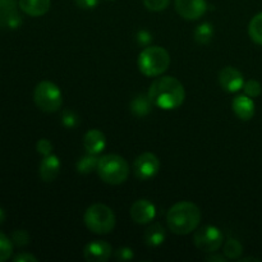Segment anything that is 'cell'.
Instances as JSON below:
<instances>
[{
    "label": "cell",
    "mask_w": 262,
    "mask_h": 262,
    "mask_svg": "<svg viewBox=\"0 0 262 262\" xmlns=\"http://www.w3.org/2000/svg\"><path fill=\"white\" fill-rule=\"evenodd\" d=\"M154 106L163 110L178 109L186 99V90L176 77L163 76L154 79L147 92Z\"/></svg>",
    "instance_id": "6da1fadb"
},
{
    "label": "cell",
    "mask_w": 262,
    "mask_h": 262,
    "mask_svg": "<svg viewBox=\"0 0 262 262\" xmlns=\"http://www.w3.org/2000/svg\"><path fill=\"white\" fill-rule=\"evenodd\" d=\"M166 223L170 232L174 234H191L201 223V210L193 202L181 201L169 209L166 214Z\"/></svg>",
    "instance_id": "7a4b0ae2"
},
{
    "label": "cell",
    "mask_w": 262,
    "mask_h": 262,
    "mask_svg": "<svg viewBox=\"0 0 262 262\" xmlns=\"http://www.w3.org/2000/svg\"><path fill=\"white\" fill-rule=\"evenodd\" d=\"M96 171L105 183L118 186L127 181L130 169L124 158L115 154H107L99 158Z\"/></svg>",
    "instance_id": "3957f363"
},
{
    "label": "cell",
    "mask_w": 262,
    "mask_h": 262,
    "mask_svg": "<svg viewBox=\"0 0 262 262\" xmlns=\"http://www.w3.org/2000/svg\"><path fill=\"white\" fill-rule=\"evenodd\" d=\"M170 66V55L161 46H147L138 55V68L147 77H159Z\"/></svg>",
    "instance_id": "277c9868"
},
{
    "label": "cell",
    "mask_w": 262,
    "mask_h": 262,
    "mask_svg": "<svg viewBox=\"0 0 262 262\" xmlns=\"http://www.w3.org/2000/svg\"><path fill=\"white\" fill-rule=\"evenodd\" d=\"M84 224L95 234H109L115 227V214L104 204H94L84 211Z\"/></svg>",
    "instance_id": "5b68a950"
},
{
    "label": "cell",
    "mask_w": 262,
    "mask_h": 262,
    "mask_svg": "<svg viewBox=\"0 0 262 262\" xmlns=\"http://www.w3.org/2000/svg\"><path fill=\"white\" fill-rule=\"evenodd\" d=\"M33 100L38 109L45 113L58 112L63 104V95L60 89L50 81H42L33 91Z\"/></svg>",
    "instance_id": "8992f818"
},
{
    "label": "cell",
    "mask_w": 262,
    "mask_h": 262,
    "mask_svg": "<svg viewBox=\"0 0 262 262\" xmlns=\"http://www.w3.org/2000/svg\"><path fill=\"white\" fill-rule=\"evenodd\" d=\"M193 243L202 252L214 253L224 245V237L219 228L214 225H205L199 230H194Z\"/></svg>",
    "instance_id": "52a82bcc"
},
{
    "label": "cell",
    "mask_w": 262,
    "mask_h": 262,
    "mask_svg": "<svg viewBox=\"0 0 262 262\" xmlns=\"http://www.w3.org/2000/svg\"><path fill=\"white\" fill-rule=\"evenodd\" d=\"M160 170V160L152 152H143L133 163V173L141 181L154 178Z\"/></svg>",
    "instance_id": "ba28073f"
},
{
    "label": "cell",
    "mask_w": 262,
    "mask_h": 262,
    "mask_svg": "<svg viewBox=\"0 0 262 262\" xmlns=\"http://www.w3.org/2000/svg\"><path fill=\"white\" fill-rule=\"evenodd\" d=\"M15 0H0V28L14 30L22 23L19 12Z\"/></svg>",
    "instance_id": "9c48e42d"
},
{
    "label": "cell",
    "mask_w": 262,
    "mask_h": 262,
    "mask_svg": "<svg viewBox=\"0 0 262 262\" xmlns=\"http://www.w3.org/2000/svg\"><path fill=\"white\" fill-rule=\"evenodd\" d=\"M176 10L182 18L188 20L200 19L206 13V0H176Z\"/></svg>",
    "instance_id": "30bf717a"
},
{
    "label": "cell",
    "mask_w": 262,
    "mask_h": 262,
    "mask_svg": "<svg viewBox=\"0 0 262 262\" xmlns=\"http://www.w3.org/2000/svg\"><path fill=\"white\" fill-rule=\"evenodd\" d=\"M219 83L227 92L234 94L243 89L245 78L243 74L234 67H225L219 73Z\"/></svg>",
    "instance_id": "8fae6325"
},
{
    "label": "cell",
    "mask_w": 262,
    "mask_h": 262,
    "mask_svg": "<svg viewBox=\"0 0 262 262\" xmlns=\"http://www.w3.org/2000/svg\"><path fill=\"white\" fill-rule=\"evenodd\" d=\"M155 205L148 200H137L130 207V217L137 224H148L155 219Z\"/></svg>",
    "instance_id": "7c38bea8"
},
{
    "label": "cell",
    "mask_w": 262,
    "mask_h": 262,
    "mask_svg": "<svg viewBox=\"0 0 262 262\" xmlns=\"http://www.w3.org/2000/svg\"><path fill=\"white\" fill-rule=\"evenodd\" d=\"M113 248L105 241H94L83 250L84 260L89 262H105L112 257Z\"/></svg>",
    "instance_id": "4fadbf2b"
},
{
    "label": "cell",
    "mask_w": 262,
    "mask_h": 262,
    "mask_svg": "<svg viewBox=\"0 0 262 262\" xmlns=\"http://www.w3.org/2000/svg\"><path fill=\"white\" fill-rule=\"evenodd\" d=\"M83 146L87 154L99 155L106 147V138L105 135L99 129H90L83 137Z\"/></svg>",
    "instance_id": "5bb4252c"
},
{
    "label": "cell",
    "mask_w": 262,
    "mask_h": 262,
    "mask_svg": "<svg viewBox=\"0 0 262 262\" xmlns=\"http://www.w3.org/2000/svg\"><path fill=\"white\" fill-rule=\"evenodd\" d=\"M232 107L234 114L242 120H250L255 115V102H253L252 97L247 96V95H239V96L234 97Z\"/></svg>",
    "instance_id": "9a60e30c"
},
{
    "label": "cell",
    "mask_w": 262,
    "mask_h": 262,
    "mask_svg": "<svg viewBox=\"0 0 262 262\" xmlns=\"http://www.w3.org/2000/svg\"><path fill=\"white\" fill-rule=\"evenodd\" d=\"M59 171H60V160L58 156L51 155V154L43 156L40 163V169H38L41 179L43 182H53L59 176Z\"/></svg>",
    "instance_id": "2e32d148"
},
{
    "label": "cell",
    "mask_w": 262,
    "mask_h": 262,
    "mask_svg": "<svg viewBox=\"0 0 262 262\" xmlns=\"http://www.w3.org/2000/svg\"><path fill=\"white\" fill-rule=\"evenodd\" d=\"M18 4L20 10L30 17H41L50 10L51 0H19Z\"/></svg>",
    "instance_id": "e0dca14e"
},
{
    "label": "cell",
    "mask_w": 262,
    "mask_h": 262,
    "mask_svg": "<svg viewBox=\"0 0 262 262\" xmlns=\"http://www.w3.org/2000/svg\"><path fill=\"white\" fill-rule=\"evenodd\" d=\"M143 239L148 247H159L165 241V230L159 223H155L146 229Z\"/></svg>",
    "instance_id": "ac0fdd59"
},
{
    "label": "cell",
    "mask_w": 262,
    "mask_h": 262,
    "mask_svg": "<svg viewBox=\"0 0 262 262\" xmlns=\"http://www.w3.org/2000/svg\"><path fill=\"white\" fill-rule=\"evenodd\" d=\"M130 112L136 115V117H146L147 114H150V112L152 110L154 104L150 100L148 95H138L135 99L130 101Z\"/></svg>",
    "instance_id": "d6986e66"
},
{
    "label": "cell",
    "mask_w": 262,
    "mask_h": 262,
    "mask_svg": "<svg viewBox=\"0 0 262 262\" xmlns=\"http://www.w3.org/2000/svg\"><path fill=\"white\" fill-rule=\"evenodd\" d=\"M97 163H99V158L92 154H87L86 156L79 159L76 164L77 171L79 174H90L91 171L96 170Z\"/></svg>",
    "instance_id": "ffe728a7"
},
{
    "label": "cell",
    "mask_w": 262,
    "mask_h": 262,
    "mask_svg": "<svg viewBox=\"0 0 262 262\" xmlns=\"http://www.w3.org/2000/svg\"><path fill=\"white\" fill-rule=\"evenodd\" d=\"M248 35L257 45H262V12L256 14L248 25Z\"/></svg>",
    "instance_id": "44dd1931"
},
{
    "label": "cell",
    "mask_w": 262,
    "mask_h": 262,
    "mask_svg": "<svg viewBox=\"0 0 262 262\" xmlns=\"http://www.w3.org/2000/svg\"><path fill=\"white\" fill-rule=\"evenodd\" d=\"M214 36V28L209 22H204L194 30V40L201 45H206L212 40Z\"/></svg>",
    "instance_id": "7402d4cb"
},
{
    "label": "cell",
    "mask_w": 262,
    "mask_h": 262,
    "mask_svg": "<svg viewBox=\"0 0 262 262\" xmlns=\"http://www.w3.org/2000/svg\"><path fill=\"white\" fill-rule=\"evenodd\" d=\"M242 253L243 246L241 245L239 241L230 238L224 243V256L228 260H237L242 256Z\"/></svg>",
    "instance_id": "603a6c76"
},
{
    "label": "cell",
    "mask_w": 262,
    "mask_h": 262,
    "mask_svg": "<svg viewBox=\"0 0 262 262\" xmlns=\"http://www.w3.org/2000/svg\"><path fill=\"white\" fill-rule=\"evenodd\" d=\"M13 253V241L0 232V262L7 261Z\"/></svg>",
    "instance_id": "cb8c5ba5"
},
{
    "label": "cell",
    "mask_w": 262,
    "mask_h": 262,
    "mask_svg": "<svg viewBox=\"0 0 262 262\" xmlns=\"http://www.w3.org/2000/svg\"><path fill=\"white\" fill-rule=\"evenodd\" d=\"M242 90L245 91V95L252 97V99H253V97L260 96L261 92H262L261 83L258 81H256V79H250V81L245 82Z\"/></svg>",
    "instance_id": "d4e9b609"
},
{
    "label": "cell",
    "mask_w": 262,
    "mask_h": 262,
    "mask_svg": "<svg viewBox=\"0 0 262 262\" xmlns=\"http://www.w3.org/2000/svg\"><path fill=\"white\" fill-rule=\"evenodd\" d=\"M78 122V115H77L73 110H64V112L61 113V123H63L64 127L74 128L77 127Z\"/></svg>",
    "instance_id": "484cf974"
},
{
    "label": "cell",
    "mask_w": 262,
    "mask_h": 262,
    "mask_svg": "<svg viewBox=\"0 0 262 262\" xmlns=\"http://www.w3.org/2000/svg\"><path fill=\"white\" fill-rule=\"evenodd\" d=\"M170 0H143V4L150 12H161L169 7Z\"/></svg>",
    "instance_id": "4316f807"
},
{
    "label": "cell",
    "mask_w": 262,
    "mask_h": 262,
    "mask_svg": "<svg viewBox=\"0 0 262 262\" xmlns=\"http://www.w3.org/2000/svg\"><path fill=\"white\" fill-rule=\"evenodd\" d=\"M36 148H37V152L41 154L42 156L50 155L51 151H53V145L49 140L46 138H41V140L37 141L36 143Z\"/></svg>",
    "instance_id": "83f0119b"
},
{
    "label": "cell",
    "mask_w": 262,
    "mask_h": 262,
    "mask_svg": "<svg viewBox=\"0 0 262 262\" xmlns=\"http://www.w3.org/2000/svg\"><path fill=\"white\" fill-rule=\"evenodd\" d=\"M12 241L17 246H26L30 242V235H28V233L26 230H15L13 233Z\"/></svg>",
    "instance_id": "f1b7e54d"
},
{
    "label": "cell",
    "mask_w": 262,
    "mask_h": 262,
    "mask_svg": "<svg viewBox=\"0 0 262 262\" xmlns=\"http://www.w3.org/2000/svg\"><path fill=\"white\" fill-rule=\"evenodd\" d=\"M115 257L118 260H122V261H128V260H132L133 258V251L128 247H122L115 252Z\"/></svg>",
    "instance_id": "f546056e"
},
{
    "label": "cell",
    "mask_w": 262,
    "mask_h": 262,
    "mask_svg": "<svg viewBox=\"0 0 262 262\" xmlns=\"http://www.w3.org/2000/svg\"><path fill=\"white\" fill-rule=\"evenodd\" d=\"M137 42L140 43V45H148V43L151 42V35L150 32H147V31L142 30L140 31V32L137 33Z\"/></svg>",
    "instance_id": "4dcf8cb0"
},
{
    "label": "cell",
    "mask_w": 262,
    "mask_h": 262,
    "mask_svg": "<svg viewBox=\"0 0 262 262\" xmlns=\"http://www.w3.org/2000/svg\"><path fill=\"white\" fill-rule=\"evenodd\" d=\"M74 2L82 9H94L99 4V0H74Z\"/></svg>",
    "instance_id": "1f68e13d"
},
{
    "label": "cell",
    "mask_w": 262,
    "mask_h": 262,
    "mask_svg": "<svg viewBox=\"0 0 262 262\" xmlns=\"http://www.w3.org/2000/svg\"><path fill=\"white\" fill-rule=\"evenodd\" d=\"M13 260H14L15 262H37V258H36L35 256L31 255V253H27V252L19 253V255L15 256Z\"/></svg>",
    "instance_id": "d6a6232c"
},
{
    "label": "cell",
    "mask_w": 262,
    "mask_h": 262,
    "mask_svg": "<svg viewBox=\"0 0 262 262\" xmlns=\"http://www.w3.org/2000/svg\"><path fill=\"white\" fill-rule=\"evenodd\" d=\"M228 258L225 256H220V255H215L214 253H210V256H207L206 261L209 262H225Z\"/></svg>",
    "instance_id": "836d02e7"
},
{
    "label": "cell",
    "mask_w": 262,
    "mask_h": 262,
    "mask_svg": "<svg viewBox=\"0 0 262 262\" xmlns=\"http://www.w3.org/2000/svg\"><path fill=\"white\" fill-rule=\"evenodd\" d=\"M247 261H253V262H258L260 260L255 257H245V258H241L239 262H247Z\"/></svg>",
    "instance_id": "e575fe53"
},
{
    "label": "cell",
    "mask_w": 262,
    "mask_h": 262,
    "mask_svg": "<svg viewBox=\"0 0 262 262\" xmlns=\"http://www.w3.org/2000/svg\"><path fill=\"white\" fill-rule=\"evenodd\" d=\"M4 219H5V214H4V211L0 209V223H2Z\"/></svg>",
    "instance_id": "d590c367"
},
{
    "label": "cell",
    "mask_w": 262,
    "mask_h": 262,
    "mask_svg": "<svg viewBox=\"0 0 262 262\" xmlns=\"http://www.w3.org/2000/svg\"><path fill=\"white\" fill-rule=\"evenodd\" d=\"M112 2H113V0H112Z\"/></svg>",
    "instance_id": "8d00e7d4"
}]
</instances>
